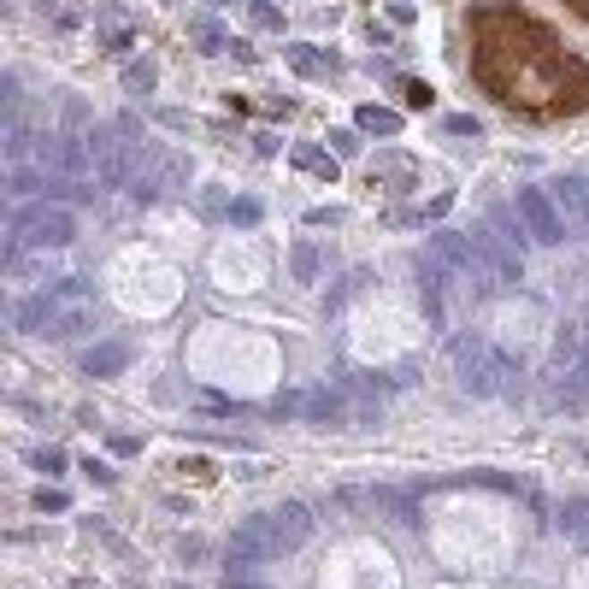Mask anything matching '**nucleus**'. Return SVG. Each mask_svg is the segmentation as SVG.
I'll return each mask as SVG.
<instances>
[{
    "instance_id": "obj_16",
    "label": "nucleus",
    "mask_w": 589,
    "mask_h": 589,
    "mask_svg": "<svg viewBox=\"0 0 589 589\" xmlns=\"http://www.w3.org/2000/svg\"><path fill=\"white\" fill-rule=\"evenodd\" d=\"M360 124H365V130H378V136H395V130H401V118H395V113H378V107H365Z\"/></svg>"
},
{
    "instance_id": "obj_18",
    "label": "nucleus",
    "mask_w": 589,
    "mask_h": 589,
    "mask_svg": "<svg viewBox=\"0 0 589 589\" xmlns=\"http://www.w3.org/2000/svg\"><path fill=\"white\" fill-rule=\"evenodd\" d=\"M195 36H201V54H218L225 47V30L218 24H195Z\"/></svg>"
},
{
    "instance_id": "obj_2",
    "label": "nucleus",
    "mask_w": 589,
    "mask_h": 589,
    "mask_svg": "<svg viewBox=\"0 0 589 589\" xmlns=\"http://www.w3.org/2000/svg\"><path fill=\"white\" fill-rule=\"evenodd\" d=\"M77 236V218L65 207H30L13 218V248H65Z\"/></svg>"
},
{
    "instance_id": "obj_14",
    "label": "nucleus",
    "mask_w": 589,
    "mask_h": 589,
    "mask_svg": "<svg viewBox=\"0 0 589 589\" xmlns=\"http://www.w3.org/2000/svg\"><path fill=\"white\" fill-rule=\"evenodd\" d=\"M490 230H495V236H507L513 248H525V242H531V230H525V218H519L513 207H495V212H490Z\"/></svg>"
},
{
    "instance_id": "obj_17",
    "label": "nucleus",
    "mask_w": 589,
    "mask_h": 589,
    "mask_svg": "<svg viewBox=\"0 0 589 589\" xmlns=\"http://www.w3.org/2000/svg\"><path fill=\"white\" fill-rule=\"evenodd\" d=\"M47 294H54V301H89V283L83 277H59Z\"/></svg>"
},
{
    "instance_id": "obj_10",
    "label": "nucleus",
    "mask_w": 589,
    "mask_h": 589,
    "mask_svg": "<svg viewBox=\"0 0 589 589\" xmlns=\"http://www.w3.org/2000/svg\"><path fill=\"white\" fill-rule=\"evenodd\" d=\"M554 201H560L577 225L589 230V183H584V177H560V183H554Z\"/></svg>"
},
{
    "instance_id": "obj_15",
    "label": "nucleus",
    "mask_w": 589,
    "mask_h": 589,
    "mask_svg": "<svg viewBox=\"0 0 589 589\" xmlns=\"http://www.w3.org/2000/svg\"><path fill=\"white\" fill-rule=\"evenodd\" d=\"M395 513V525H407V531H419V490H401V495H383Z\"/></svg>"
},
{
    "instance_id": "obj_6",
    "label": "nucleus",
    "mask_w": 589,
    "mask_h": 589,
    "mask_svg": "<svg viewBox=\"0 0 589 589\" xmlns=\"http://www.w3.org/2000/svg\"><path fill=\"white\" fill-rule=\"evenodd\" d=\"M266 519H271V531H277V548H283V554H289V548H301V542L312 536V513H307L301 501H283L277 513H266Z\"/></svg>"
},
{
    "instance_id": "obj_5",
    "label": "nucleus",
    "mask_w": 589,
    "mask_h": 589,
    "mask_svg": "<svg viewBox=\"0 0 589 589\" xmlns=\"http://www.w3.org/2000/svg\"><path fill=\"white\" fill-rule=\"evenodd\" d=\"M42 166L54 171V177H83L89 166H95V148L77 136H47L42 141Z\"/></svg>"
},
{
    "instance_id": "obj_22",
    "label": "nucleus",
    "mask_w": 589,
    "mask_h": 589,
    "mask_svg": "<svg viewBox=\"0 0 589 589\" xmlns=\"http://www.w3.org/2000/svg\"><path fill=\"white\" fill-rule=\"evenodd\" d=\"M124 83H130V89H154V65H130Z\"/></svg>"
},
{
    "instance_id": "obj_1",
    "label": "nucleus",
    "mask_w": 589,
    "mask_h": 589,
    "mask_svg": "<svg viewBox=\"0 0 589 589\" xmlns=\"http://www.w3.org/2000/svg\"><path fill=\"white\" fill-rule=\"evenodd\" d=\"M454 378H460L465 395H525V365L483 337L454 342Z\"/></svg>"
},
{
    "instance_id": "obj_4",
    "label": "nucleus",
    "mask_w": 589,
    "mask_h": 589,
    "mask_svg": "<svg viewBox=\"0 0 589 589\" xmlns=\"http://www.w3.org/2000/svg\"><path fill=\"white\" fill-rule=\"evenodd\" d=\"M472 242H477V253H483V266L495 271V283H501V289H519L525 283V248H513L507 236H495L490 225L472 230Z\"/></svg>"
},
{
    "instance_id": "obj_23",
    "label": "nucleus",
    "mask_w": 589,
    "mask_h": 589,
    "mask_svg": "<svg viewBox=\"0 0 589 589\" xmlns=\"http://www.w3.org/2000/svg\"><path fill=\"white\" fill-rule=\"evenodd\" d=\"M330 141H337V154H342V159H348V154H360V136H354V130H337Z\"/></svg>"
},
{
    "instance_id": "obj_11",
    "label": "nucleus",
    "mask_w": 589,
    "mask_h": 589,
    "mask_svg": "<svg viewBox=\"0 0 589 589\" xmlns=\"http://www.w3.org/2000/svg\"><path fill=\"white\" fill-rule=\"evenodd\" d=\"M554 525H560L572 542H589V495H577V501H566L560 513H554Z\"/></svg>"
},
{
    "instance_id": "obj_24",
    "label": "nucleus",
    "mask_w": 589,
    "mask_h": 589,
    "mask_svg": "<svg viewBox=\"0 0 589 589\" xmlns=\"http://www.w3.org/2000/svg\"><path fill=\"white\" fill-rule=\"evenodd\" d=\"M36 501H42V513H65V495H59V490H42Z\"/></svg>"
},
{
    "instance_id": "obj_9",
    "label": "nucleus",
    "mask_w": 589,
    "mask_h": 589,
    "mask_svg": "<svg viewBox=\"0 0 589 589\" xmlns=\"http://www.w3.org/2000/svg\"><path fill=\"white\" fill-rule=\"evenodd\" d=\"M130 365V342H95V348L83 354V371L89 378H118Z\"/></svg>"
},
{
    "instance_id": "obj_21",
    "label": "nucleus",
    "mask_w": 589,
    "mask_h": 589,
    "mask_svg": "<svg viewBox=\"0 0 589 589\" xmlns=\"http://www.w3.org/2000/svg\"><path fill=\"white\" fill-rule=\"evenodd\" d=\"M6 154H13V159L30 154V130H24V124H13V136H6Z\"/></svg>"
},
{
    "instance_id": "obj_8",
    "label": "nucleus",
    "mask_w": 589,
    "mask_h": 589,
    "mask_svg": "<svg viewBox=\"0 0 589 589\" xmlns=\"http://www.w3.org/2000/svg\"><path fill=\"white\" fill-rule=\"evenodd\" d=\"M301 419L342 424V419H348V395H342V389H307V395H301Z\"/></svg>"
},
{
    "instance_id": "obj_20",
    "label": "nucleus",
    "mask_w": 589,
    "mask_h": 589,
    "mask_svg": "<svg viewBox=\"0 0 589 589\" xmlns=\"http://www.w3.org/2000/svg\"><path fill=\"white\" fill-rule=\"evenodd\" d=\"M47 177H36V171H13V195H36Z\"/></svg>"
},
{
    "instance_id": "obj_7",
    "label": "nucleus",
    "mask_w": 589,
    "mask_h": 589,
    "mask_svg": "<svg viewBox=\"0 0 589 589\" xmlns=\"http://www.w3.org/2000/svg\"><path fill=\"white\" fill-rule=\"evenodd\" d=\"M13 319H18V330H24V337H54V324H59V301H54V294H24Z\"/></svg>"
},
{
    "instance_id": "obj_12",
    "label": "nucleus",
    "mask_w": 589,
    "mask_h": 589,
    "mask_svg": "<svg viewBox=\"0 0 589 589\" xmlns=\"http://www.w3.org/2000/svg\"><path fill=\"white\" fill-rule=\"evenodd\" d=\"M289 266H294V277H301V283H319V271H324V253H319V242H294Z\"/></svg>"
},
{
    "instance_id": "obj_13",
    "label": "nucleus",
    "mask_w": 589,
    "mask_h": 589,
    "mask_svg": "<svg viewBox=\"0 0 589 589\" xmlns=\"http://www.w3.org/2000/svg\"><path fill=\"white\" fill-rule=\"evenodd\" d=\"M89 330H95V307H71V312H59V324H54L59 342H77V337H89Z\"/></svg>"
},
{
    "instance_id": "obj_3",
    "label": "nucleus",
    "mask_w": 589,
    "mask_h": 589,
    "mask_svg": "<svg viewBox=\"0 0 589 589\" xmlns=\"http://www.w3.org/2000/svg\"><path fill=\"white\" fill-rule=\"evenodd\" d=\"M519 218L531 230V242H542V248H560L566 242V212L548 189H519Z\"/></svg>"
},
{
    "instance_id": "obj_26",
    "label": "nucleus",
    "mask_w": 589,
    "mask_h": 589,
    "mask_svg": "<svg viewBox=\"0 0 589 589\" xmlns=\"http://www.w3.org/2000/svg\"><path fill=\"white\" fill-rule=\"evenodd\" d=\"M171 589H195V584H171Z\"/></svg>"
},
{
    "instance_id": "obj_25",
    "label": "nucleus",
    "mask_w": 589,
    "mask_h": 589,
    "mask_svg": "<svg viewBox=\"0 0 589 589\" xmlns=\"http://www.w3.org/2000/svg\"><path fill=\"white\" fill-rule=\"evenodd\" d=\"M230 589H266V584H253V577H225Z\"/></svg>"
},
{
    "instance_id": "obj_19",
    "label": "nucleus",
    "mask_w": 589,
    "mask_h": 589,
    "mask_svg": "<svg viewBox=\"0 0 589 589\" xmlns=\"http://www.w3.org/2000/svg\"><path fill=\"white\" fill-rule=\"evenodd\" d=\"M36 472H47V477L65 472V454H59V448H36Z\"/></svg>"
}]
</instances>
